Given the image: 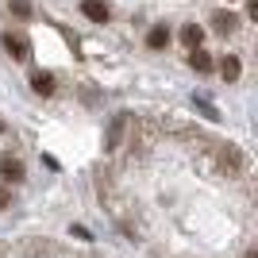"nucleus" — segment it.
Instances as JSON below:
<instances>
[{"instance_id": "obj_14", "label": "nucleus", "mask_w": 258, "mask_h": 258, "mask_svg": "<svg viewBox=\"0 0 258 258\" xmlns=\"http://www.w3.org/2000/svg\"><path fill=\"white\" fill-rule=\"evenodd\" d=\"M243 258H258V250H254V247H247V250H243Z\"/></svg>"}, {"instance_id": "obj_8", "label": "nucleus", "mask_w": 258, "mask_h": 258, "mask_svg": "<svg viewBox=\"0 0 258 258\" xmlns=\"http://www.w3.org/2000/svg\"><path fill=\"white\" fill-rule=\"evenodd\" d=\"M220 74H224V81H239V74H243V62H239L235 54H227L224 62H220Z\"/></svg>"}, {"instance_id": "obj_4", "label": "nucleus", "mask_w": 258, "mask_h": 258, "mask_svg": "<svg viewBox=\"0 0 258 258\" xmlns=\"http://www.w3.org/2000/svg\"><path fill=\"white\" fill-rule=\"evenodd\" d=\"M81 12H85L93 23H104L108 20V4H104V0H81Z\"/></svg>"}, {"instance_id": "obj_3", "label": "nucleus", "mask_w": 258, "mask_h": 258, "mask_svg": "<svg viewBox=\"0 0 258 258\" xmlns=\"http://www.w3.org/2000/svg\"><path fill=\"white\" fill-rule=\"evenodd\" d=\"M0 177L4 181H23V162L20 158H0Z\"/></svg>"}, {"instance_id": "obj_1", "label": "nucleus", "mask_w": 258, "mask_h": 258, "mask_svg": "<svg viewBox=\"0 0 258 258\" xmlns=\"http://www.w3.org/2000/svg\"><path fill=\"white\" fill-rule=\"evenodd\" d=\"M4 50H8L16 62H27V58H31V39L23 31H4Z\"/></svg>"}, {"instance_id": "obj_7", "label": "nucleus", "mask_w": 258, "mask_h": 258, "mask_svg": "<svg viewBox=\"0 0 258 258\" xmlns=\"http://www.w3.org/2000/svg\"><path fill=\"white\" fill-rule=\"evenodd\" d=\"M235 20H239V16H231V12H216V16H212V31L231 35V31H235Z\"/></svg>"}, {"instance_id": "obj_15", "label": "nucleus", "mask_w": 258, "mask_h": 258, "mask_svg": "<svg viewBox=\"0 0 258 258\" xmlns=\"http://www.w3.org/2000/svg\"><path fill=\"white\" fill-rule=\"evenodd\" d=\"M0 131H4V119H0Z\"/></svg>"}, {"instance_id": "obj_2", "label": "nucleus", "mask_w": 258, "mask_h": 258, "mask_svg": "<svg viewBox=\"0 0 258 258\" xmlns=\"http://www.w3.org/2000/svg\"><path fill=\"white\" fill-rule=\"evenodd\" d=\"M127 131H131V116H123V112H119V116L112 119V123H108L104 151H119V147H123V135H127Z\"/></svg>"}, {"instance_id": "obj_5", "label": "nucleus", "mask_w": 258, "mask_h": 258, "mask_svg": "<svg viewBox=\"0 0 258 258\" xmlns=\"http://www.w3.org/2000/svg\"><path fill=\"white\" fill-rule=\"evenodd\" d=\"M147 46H151V50H166V46H170V31H166V23H158V27L147 31Z\"/></svg>"}, {"instance_id": "obj_13", "label": "nucleus", "mask_w": 258, "mask_h": 258, "mask_svg": "<svg viewBox=\"0 0 258 258\" xmlns=\"http://www.w3.org/2000/svg\"><path fill=\"white\" fill-rule=\"evenodd\" d=\"M12 205V193H8V189H0V208H8Z\"/></svg>"}, {"instance_id": "obj_12", "label": "nucleus", "mask_w": 258, "mask_h": 258, "mask_svg": "<svg viewBox=\"0 0 258 258\" xmlns=\"http://www.w3.org/2000/svg\"><path fill=\"white\" fill-rule=\"evenodd\" d=\"M70 235H74V239H81V243H89V239H93V235H89V231H85L81 224H74V227H70Z\"/></svg>"}, {"instance_id": "obj_10", "label": "nucleus", "mask_w": 258, "mask_h": 258, "mask_svg": "<svg viewBox=\"0 0 258 258\" xmlns=\"http://www.w3.org/2000/svg\"><path fill=\"white\" fill-rule=\"evenodd\" d=\"M189 62H193V70L208 74V70H212V54H208V50H193V54H189Z\"/></svg>"}, {"instance_id": "obj_6", "label": "nucleus", "mask_w": 258, "mask_h": 258, "mask_svg": "<svg viewBox=\"0 0 258 258\" xmlns=\"http://www.w3.org/2000/svg\"><path fill=\"white\" fill-rule=\"evenodd\" d=\"M31 89L39 93V97H50V93H54V74H43V70H35V74H31Z\"/></svg>"}, {"instance_id": "obj_11", "label": "nucleus", "mask_w": 258, "mask_h": 258, "mask_svg": "<svg viewBox=\"0 0 258 258\" xmlns=\"http://www.w3.org/2000/svg\"><path fill=\"white\" fill-rule=\"evenodd\" d=\"M8 12L12 16H20V20H31V0H8Z\"/></svg>"}, {"instance_id": "obj_9", "label": "nucleus", "mask_w": 258, "mask_h": 258, "mask_svg": "<svg viewBox=\"0 0 258 258\" xmlns=\"http://www.w3.org/2000/svg\"><path fill=\"white\" fill-rule=\"evenodd\" d=\"M201 35H205V31H201L197 23H185V27H181V43L189 46V50H201Z\"/></svg>"}]
</instances>
